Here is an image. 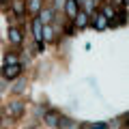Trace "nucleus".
Listing matches in <instances>:
<instances>
[{"label":"nucleus","mask_w":129,"mask_h":129,"mask_svg":"<svg viewBox=\"0 0 129 129\" xmlns=\"http://www.w3.org/2000/svg\"><path fill=\"white\" fill-rule=\"evenodd\" d=\"M75 26H78V28H86L88 26V13H86V11H78V15H75Z\"/></svg>","instance_id":"obj_3"},{"label":"nucleus","mask_w":129,"mask_h":129,"mask_svg":"<svg viewBox=\"0 0 129 129\" xmlns=\"http://www.w3.org/2000/svg\"><path fill=\"white\" fill-rule=\"evenodd\" d=\"M32 32H35V39H37V41H43V35H41V22H39V19H35V22H32Z\"/></svg>","instance_id":"obj_8"},{"label":"nucleus","mask_w":129,"mask_h":129,"mask_svg":"<svg viewBox=\"0 0 129 129\" xmlns=\"http://www.w3.org/2000/svg\"><path fill=\"white\" fill-rule=\"evenodd\" d=\"M9 39H11V43L19 45V43H22V32H19L17 28H11V30H9Z\"/></svg>","instance_id":"obj_6"},{"label":"nucleus","mask_w":129,"mask_h":129,"mask_svg":"<svg viewBox=\"0 0 129 129\" xmlns=\"http://www.w3.org/2000/svg\"><path fill=\"white\" fill-rule=\"evenodd\" d=\"M92 26H95L97 30H106V28H108V17H103L101 13L95 15V22H92Z\"/></svg>","instance_id":"obj_5"},{"label":"nucleus","mask_w":129,"mask_h":129,"mask_svg":"<svg viewBox=\"0 0 129 129\" xmlns=\"http://www.w3.org/2000/svg\"><path fill=\"white\" fill-rule=\"evenodd\" d=\"M78 11H80V9H78V0H67V2H64V13L69 15L71 19L78 15Z\"/></svg>","instance_id":"obj_2"},{"label":"nucleus","mask_w":129,"mask_h":129,"mask_svg":"<svg viewBox=\"0 0 129 129\" xmlns=\"http://www.w3.org/2000/svg\"><path fill=\"white\" fill-rule=\"evenodd\" d=\"M41 35H43V39H47V41H52V39H54V30H52L50 26H45V28H43V32H41Z\"/></svg>","instance_id":"obj_10"},{"label":"nucleus","mask_w":129,"mask_h":129,"mask_svg":"<svg viewBox=\"0 0 129 129\" xmlns=\"http://www.w3.org/2000/svg\"><path fill=\"white\" fill-rule=\"evenodd\" d=\"M9 112H11V114H15V116H17L19 112H22V103H11V106H9Z\"/></svg>","instance_id":"obj_12"},{"label":"nucleus","mask_w":129,"mask_h":129,"mask_svg":"<svg viewBox=\"0 0 129 129\" xmlns=\"http://www.w3.org/2000/svg\"><path fill=\"white\" fill-rule=\"evenodd\" d=\"M82 129H90V127H88V125H82Z\"/></svg>","instance_id":"obj_15"},{"label":"nucleus","mask_w":129,"mask_h":129,"mask_svg":"<svg viewBox=\"0 0 129 129\" xmlns=\"http://www.w3.org/2000/svg\"><path fill=\"white\" fill-rule=\"evenodd\" d=\"M5 64H17V54H7L5 56Z\"/></svg>","instance_id":"obj_11"},{"label":"nucleus","mask_w":129,"mask_h":129,"mask_svg":"<svg viewBox=\"0 0 129 129\" xmlns=\"http://www.w3.org/2000/svg\"><path fill=\"white\" fill-rule=\"evenodd\" d=\"M52 17H54V13H52V11L50 9H43L41 11V19H39V22H43V24H45V26H50V22H52Z\"/></svg>","instance_id":"obj_9"},{"label":"nucleus","mask_w":129,"mask_h":129,"mask_svg":"<svg viewBox=\"0 0 129 129\" xmlns=\"http://www.w3.org/2000/svg\"><path fill=\"white\" fill-rule=\"evenodd\" d=\"M13 7H15V11H17V13H22V11H24V9H22V2H15Z\"/></svg>","instance_id":"obj_14"},{"label":"nucleus","mask_w":129,"mask_h":129,"mask_svg":"<svg viewBox=\"0 0 129 129\" xmlns=\"http://www.w3.org/2000/svg\"><path fill=\"white\" fill-rule=\"evenodd\" d=\"M26 9L30 11V13H39V11H41V0H28Z\"/></svg>","instance_id":"obj_7"},{"label":"nucleus","mask_w":129,"mask_h":129,"mask_svg":"<svg viewBox=\"0 0 129 129\" xmlns=\"http://www.w3.org/2000/svg\"><path fill=\"white\" fill-rule=\"evenodd\" d=\"M45 123L50 125V127H60V116L56 114V112H47L45 114Z\"/></svg>","instance_id":"obj_4"},{"label":"nucleus","mask_w":129,"mask_h":129,"mask_svg":"<svg viewBox=\"0 0 129 129\" xmlns=\"http://www.w3.org/2000/svg\"><path fill=\"white\" fill-rule=\"evenodd\" d=\"M90 129H108V125H106V123H92Z\"/></svg>","instance_id":"obj_13"},{"label":"nucleus","mask_w":129,"mask_h":129,"mask_svg":"<svg viewBox=\"0 0 129 129\" xmlns=\"http://www.w3.org/2000/svg\"><path fill=\"white\" fill-rule=\"evenodd\" d=\"M19 73H22V67H19V64H5V67H2V75H5L7 80L17 78Z\"/></svg>","instance_id":"obj_1"}]
</instances>
